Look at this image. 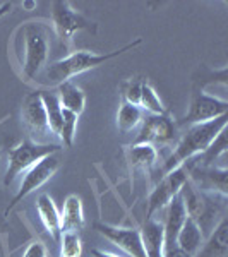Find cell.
<instances>
[{
    "label": "cell",
    "instance_id": "cell-1",
    "mask_svg": "<svg viewBox=\"0 0 228 257\" xmlns=\"http://www.w3.org/2000/svg\"><path fill=\"white\" fill-rule=\"evenodd\" d=\"M141 43H143V40L136 38L132 43H127V45H124L122 48L113 50V52H108V53H94V52H88V50H77V52L67 55L65 59L57 60V62H53L52 65L45 67L43 70L45 84L59 86L62 82L70 81V77L79 76L82 72H88L91 69H96L99 65L106 64L108 60L122 55L124 52L134 50L136 47H139Z\"/></svg>",
    "mask_w": 228,
    "mask_h": 257
},
{
    "label": "cell",
    "instance_id": "cell-2",
    "mask_svg": "<svg viewBox=\"0 0 228 257\" xmlns=\"http://www.w3.org/2000/svg\"><path fill=\"white\" fill-rule=\"evenodd\" d=\"M226 115L219 118H214L211 122L204 123H196V125H189L187 132L180 138V141L177 143L175 149L172 151V155L168 156L167 161L163 165V173H168L172 170H175L180 165L187 163L190 158L202 153L208 149V146L214 141V138L226 128Z\"/></svg>",
    "mask_w": 228,
    "mask_h": 257
},
{
    "label": "cell",
    "instance_id": "cell-3",
    "mask_svg": "<svg viewBox=\"0 0 228 257\" xmlns=\"http://www.w3.org/2000/svg\"><path fill=\"white\" fill-rule=\"evenodd\" d=\"M21 45H23V76L28 81H33L38 77L40 70L45 69V64L48 60L50 45L48 35L43 26L36 23H26L21 28Z\"/></svg>",
    "mask_w": 228,
    "mask_h": 257
},
{
    "label": "cell",
    "instance_id": "cell-4",
    "mask_svg": "<svg viewBox=\"0 0 228 257\" xmlns=\"http://www.w3.org/2000/svg\"><path fill=\"white\" fill-rule=\"evenodd\" d=\"M60 149L62 148L59 144H41L30 139L21 141L18 146H14L7 153V170L6 175H4V185L9 187L18 178V175H21L23 172H28L40 160L47 158L50 155H55Z\"/></svg>",
    "mask_w": 228,
    "mask_h": 257
},
{
    "label": "cell",
    "instance_id": "cell-5",
    "mask_svg": "<svg viewBox=\"0 0 228 257\" xmlns=\"http://www.w3.org/2000/svg\"><path fill=\"white\" fill-rule=\"evenodd\" d=\"M180 197L184 201L187 216L197 223L202 235L211 233V230L218 225L216 216L219 214V208L216 202L206 192H201L190 180L184 184V187L180 190Z\"/></svg>",
    "mask_w": 228,
    "mask_h": 257
},
{
    "label": "cell",
    "instance_id": "cell-6",
    "mask_svg": "<svg viewBox=\"0 0 228 257\" xmlns=\"http://www.w3.org/2000/svg\"><path fill=\"white\" fill-rule=\"evenodd\" d=\"M52 23L60 43L65 48L70 45L77 31H89L93 35L98 31V24L94 21L84 18L81 12H77L69 2H64V0L52 2Z\"/></svg>",
    "mask_w": 228,
    "mask_h": 257
},
{
    "label": "cell",
    "instance_id": "cell-7",
    "mask_svg": "<svg viewBox=\"0 0 228 257\" xmlns=\"http://www.w3.org/2000/svg\"><path fill=\"white\" fill-rule=\"evenodd\" d=\"M190 170L187 163L180 165L172 172L165 173L163 178L156 184V187L151 190L148 197V211H146V219L155 216V213L165 209L168 206V202L172 201L175 196H179L184 184L189 180Z\"/></svg>",
    "mask_w": 228,
    "mask_h": 257
},
{
    "label": "cell",
    "instance_id": "cell-8",
    "mask_svg": "<svg viewBox=\"0 0 228 257\" xmlns=\"http://www.w3.org/2000/svg\"><path fill=\"white\" fill-rule=\"evenodd\" d=\"M59 168H60V161H59V158H57V153L55 155L47 156V158H43V160H40L36 165H33V167L24 173L18 192H16V196L12 197L9 206H7L6 216H9L11 211L14 209L24 197H28L31 192H35L36 189H40L41 185L47 184L50 178L59 172Z\"/></svg>",
    "mask_w": 228,
    "mask_h": 257
},
{
    "label": "cell",
    "instance_id": "cell-9",
    "mask_svg": "<svg viewBox=\"0 0 228 257\" xmlns=\"http://www.w3.org/2000/svg\"><path fill=\"white\" fill-rule=\"evenodd\" d=\"M177 125L168 113L146 115L141 120L139 134L134 144H149V146H168L175 141Z\"/></svg>",
    "mask_w": 228,
    "mask_h": 257
},
{
    "label": "cell",
    "instance_id": "cell-10",
    "mask_svg": "<svg viewBox=\"0 0 228 257\" xmlns=\"http://www.w3.org/2000/svg\"><path fill=\"white\" fill-rule=\"evenodd\" d=\"M226 110H228L226 99L211 96V94L204 93L202 89H196L192 93L189 110L185 113V117L182 118V123L196 125V123L211 122V120L226 115Z\"/></svg>",
    "mask_w": 228,
    "mask_h": 257
},
{
    "label": "cell",
    "instance_id": "cell-11",
    "mask_svg": "<svg viewBox=\"0 0 228 257\" xmlns=\"http://www.w3.org/2000/svg\"><path fill=\"white\" fill-rule=\"evenodd\" d=\"M94 230L99 235H103L106 240H110L113 245L122 248L126 254L131 257H146L143 247V240H141V231L134 228H119L110 226L105 223H94Z\"/></svg>",
    "mask_w": 228,
    "mask_h": 257
},
{
    "label": "cell",
    "instance_id": "cell-12",
    "mask_svg": "<svg viewBox=\"0 0 228 257\" xmlns=\"http://www.w3.org/2000/svg\"><path fill=\"white\" fill-rule=\"evenodd\" d=\"M165 209H167L165 211V221L161 225H163L165 250H168V248L177 245V235H179L180 228L184 225L185 218H187V211H185L180 194L173 197Z\"/></svg>",
    "mask_w": 228,
    "mask_h": 257
},
{
    "label": "cell",
    "instance_id": "cell-13",
    "mask_svg": "<svg viewBox=\"0 0 228 257\" xmlns=\"http://www.w3.org/2000/svg\"><path fill=\"white\" fill-rule=\"evenodd\" d=\"M24 123L33 134H45L48 131L47 123V111H45L43 101H41L40 91L30 93L23 101V108H21Z\"/></svg>",
    "mask_w": 228,
    "mask_h": 257
},
{
    "label": "cell",
    "instance_id": "cell-14",
    "mask_svg": "<svg viewBox=\"0 0 228 257\" xmlns=\"http://www.w3.org/2000/svg\"><path fill=\"white\" fill-rule=\"evenodd\" d=\"M192 257H228V219L221 216Z\"/></svg>",
    "mask_w": 228,
    "mask_h": 257
},
{
    "label": "cell",
    "instance_id": "cell-15",
    "mask_svg": "<svg viewBox=\"0 0 228 257\" xmlns=\"http://www.w3.org/2000/svg\"><path fill=\"white\" fill-rule=\"evenodd\" d=\"M189 175H197L199 182L197 184H192L201 190V192H218L221 194L223 197L226 196V177L228 172L226 168H216V167H202L194 170Z\"/></svg>",
    "mask_w": 228,
    "mask_h": 257
},
{
    "label": "cell",
    "instance_id": "cell-16",
    "mask_svg": "<svg viewBox=\"0 0 228 257\" xmlns=\"http://www.w3.org/2000/svg\"><path fill=\"white\" fill-rule=\"evenodd\" d=\"M141 240L146 252V257H165V238H163V225L149 218L144 221L141 228Z\"/></svg>",
    "mask_w": 228,
    "mask_h": 257
},
{
    "label": "cell",
    "instance_id": "cell-17",
    "mask_svg": "<svg viewBox=\"0 0 228 257\" xmlns=\"http://www.w3.org/2000/svg\"><path fill=\"white\" fill-rule=\"evenodd\" d=\"M84 226V209L79 196L70 194L65 197L60 211V230L62 231H79Z\"/></svg>",
    "mask_w": 228,
    "mask_h": 257
},
{
    "label": "cell",
    "instance_id": "cell-18",
    "mask_svg": "<svg viewBox=\"0 0 228 257\" xmlns=\"http://www.w3.org/2000/svg\"><path fill=\"white\" fill-rule=\"evenodd\" d=\"M36 211H38V216L43 223L45 230L52 235L53 240H60V213L57 209L53 199L47 196V194H41L36 199Z\"/></svg>",
    "mask_w": 228,
    "mask_h": 257
},
{
    "label": "cell",
    "instance_id": "cell-19",
    "mask_svg": "<svg viewBox=\"0 0 228 257\" xmlns=\"http://www.w3.org/2000/svg\"><path fill=\"white\" fill-rule=\"evenodd\" d=\"M57 98L64 110L72 111L76 115H81L84 111L86 106V94L79 86H76L74 82L65 81L62 84L57 86Z\"/></svg>",
    "mask_w": 228,
    "mask_h": 257
},
{
    "label": "cell",
    "instance_id": "cell-20",
    "mask_svg": "<svg viewBox=\"0 0 228 257\" xmlns=\"http://www.w3.org/2000/svg\"><path fill=\"white\" fill-rule=\"evenodd\" d=\"M202 240H204V235H202L201 228L192 218H185L184 225H182L179 235H177V247L182 248L184 252L194 255L196 250L201 247Z\"/></svg>",
    "mask_w": 228,
    "mask_h": 257
},
{
    "label": "cell",
    "instance_id": "cell-21",
    "mask_svg": "<svg viewBox=\"0 0 228 257\" xmlns=\"http://www.w3.org/2000/svg\"><path fill=\"white\" fill-rule=\"evenodd\" d=\"M156 160H158V151L155 146H149V144H132L127 149V161L136 170L149 172L156 165Z\"/></svg>",
    "mask_w": 228,
    "mask_h": 257
},
{
    "label": "cell",
    "instance_id": "cell-22",
    "mask_svg": "<svg viewBox=\"0 0 228 257\" xmlns=\"http://www.w3.org/2000/svg\"><path fill=\"white\" fill-rule=\"evenodd\" d=\"M41 94V101H43L45 111H47V123H48V131H52L55 136H59L60 127H62V106L57 98V93L50 89L40 91Z\"/></svg>",
    "mask_w": 228,
    "mask_h": 257
},
{
    "label": "cell",
    "instance_id": "cell-23",
    "mask_svg": "<svg viewBox=\"0 0 228 257\" xmlns=\"http://www.w3.org/2000/svg\"><path fill=\"white\" fill-rule=\"evenodd\" d=\"M139 108L146 110L149 115H165L167 113V108H165L163 101L160 99L158 93H156L155 88H153L146 79H144L143 86H141Z\"/></svg>",
    "mask_w": 228,
    "mask_h": 257
},
{
    "label": "cell",
    "instance_id": "cell-24",
    "mask_svg": "<svg viewBox=\"0 0 228 257\" xmlns=\"http://www.w3.org/2000/svg\"><path fill=\"white\" fill-rule=\"evenodd\" d=\"M143 120V110L139 106L129 105V103H124L120 105L117 111V127L122 132H131L141 123Z\"/></svg>",
    "mask_w": 228,
    "mask_h": 257
},
{
    "label": "cell",
    "instance_id": "cell-25",
    "mask_svg": "<svg viewBox=\"0 0 228 257\" xmlns=\"http://www.w3.org/2000/svg\"><path fill=\"white\" fill-rule=\"evenodd\" d=\"M77 118H79V115L62 108V127H60V132L57 138L62 141V144H64L65 148H70L74 144V139H76V128H77Z\"/></svg>",
    "mask_w": 228,
    "mask_h": 257
},
{
    "label": "cell",
    "instance_id": "cell-26",
    "mask_svg": "<svg viewBox=\"0 0 228 257\" xmlns=\"http://www.w3.org/2000/svg\"><path fill=\"white\" fill-rule=\"evenodd\" d=\"M60 257H81L82 242L79 231H62L60 233Z\"/></svg>",
    "mask_w": 228,
    "mask_h": 257
},
{
    "label": "cell",
    "instance_id": "cell-27",
    "mask_svg": "<svg viewBox=\"0 0 228 257\" xmlns=\"http://www.w3.org/2000/svg\"><path fill=\"white\" fill-rule=\"evenodd\" d=\"M225 153H226V128H223L216 138H214L213 143L208 146V149L201 155L202 167H211V163L216 161L219 156H225Z\"/></svg>",
    "mask_w": 228,
    "mask_h": 257
},
{
    "label": "cell",
    "instance_id": "cell-28",
    "mask_svg": "<svg viewBox=\"0 0 228 257\" xmlns=\"http://www.w3.org/2000/svg\"><path fill=\"white\" fill-rule=\"evenodd\" d=\"M144 82V77H129L127 81L122 82L120 86V96H122L124 103L139 106V98H141V86Z\"/></svg>",
    "mask_w": 228,
    "mask_h": 257
},
{
    "label": "cell",
    "instance_id": "cell-29",
    "mask_svg": "<svg viewBox=\"0 0 228 257\" xmlns=\"http://www.w3.org/2000/svg\"><path fill=\"white\" fill-rule=\"evenodd\" d=\"M23 257H48L47 247L41 242H31L30 245L26 247V250H24Z\"/></svg>",
    "mask_w": 228,
    "mask_h": 257
},
{
    "label": "cell",
    "instance_id": "cell-30",
    "mask_svg": "<svg viewBox=\"0 0 228 257\" xmlns=\"http://www.w3.org/2000/svg\"><path fill=\"white\" fill-rule=\"evenodd\" d=\"M165 257H192L190 254H187V252H184L182 248L179 247H172V248H168V250H165Z\"/></svg>",
    "mask_w": 228,
    "mask_h": 257
},
{
    "label": "cell",
    "instance_id": "cell-31",
    "mask_svg": "<svg viewBox=\"0 0 228 257\" xmlns=\"http://www.w3.org/2000/svg\"><path fill=\"white\" fill-rule=\"evenodd\" d=\"M11 9H12V4L11 2H4L2 6H0V19H2L7 12H11Z\"/></svg>",
    "mask_w": 228,
    "mask_h": 257
},
{
    "label": "cell",
    "instance_id": "cell-32",
    "mask_svg": "<svg viewBox=\"0 0 228 257\" xmlns=\"http://www.w3.org/2000/svg\"><path fill=\"white\" fill-rule=\"evenodd\" d=\"M93 257H117V255L108 254V252H103V250H93Z\"/></svg>",
    "mask_w": 228,
    "mask_h": 257
},
{
    "label": "cell",
    "instance_id": "cell-33",
    "mask_svg": "<svg viewBox=\"0 0 228 257\" xmlns=\"http://www.w3.org/2000/svg\"><path fill=\"white\" fill-rule=\"evenodd\" d=\"M36 6H38V4H36V2H33V0H28V2H23V7H24V9H28V11L35 9Z\"/></svg>",
    "mask_w": 228,
    "mask_h": 257
},
{
    "label": "cell",
    "instance_id": "cell-34",
    "mask_svg": "<svg viewBox=\"0 0 228 257\" xmlns=\"http://www.w3.org/2000/svg\"><path fill=\"white\" fill-rule=\"evenodd\" d=\"M0 153H2V143H0Z\"/></svg>",
    "mask_w": 228,
    "mask_h": 257
}]
</instances>
